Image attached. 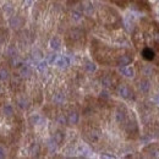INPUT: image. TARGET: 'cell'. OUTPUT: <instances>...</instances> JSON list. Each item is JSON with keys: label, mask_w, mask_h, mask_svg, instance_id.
<instances>
[{"label": "cell", "mask_w": 159, "mask_h": 159, "mask_svg": "<svg viewBox=\"0 0 159 159\" xmlns=\"http://www.w3.org/2000/svg\"><path fill=\"white\" fill-rule=\"evenodd\" d=\"M139 113L146 129L153 130L159 125V108L156 102H142L139 105Z\"/></svg>", "instance_id": "1"}, {"label": "cell", "mask_w": 159, "mask_h": 159, "mask_svg": "<svg viewBox=\"0 0 159 159\" xmlns=\"http://www.w3.org/2000/svg\"><path fill=\"white\" fill-rule=\"evenodd\" d=\"M122 130H124L127 139H136L139 136V122H137V119H136V116L132 111H130L129 118L125 121V124L122 125Z\"/></svg>", "instance_id": "2"}, {"label": "cell", "mask_w": 159, "mask_h": 159, "mask_svg": "<svg viewBox=\"0 0 159 159\" xmlns=\"http://www.w3.org/2000/svg\"><path fill=\"white\" fill-rule=\"evenodd\" d=\"M116 94L125 100H136L137 94H136V88L130 86L129 83L125 82H119L118 86L115 87Z\"/></svg>", "instance_id": "3"}, {"label": "cell", "mask_w": 159, "mask_h": 159, "mask_svg": "<svg viewBox=\"0 0 159 159\" xmlns=\"http://www.w3.org/2000/svg\"><path fill=\"white\" fill-rule=\"evenodd\" d=\"M135 88H136V91L139 92V94L148 96L152 92V88H153L152 80L141 75L139 77H137V79L135 80Z\"/></svg>", "instance_id": "4"}, {"label": "cell", "mask_w": 159, "mask_h": 159, "mask_svg": "<svg viewBox=\"0 0 159 159\" xmlns=\"http://www.w3.org/2000/svg\"><path fill=\"white\" fill-rule=\"evenodd\" d=\"M139 75L144 76V77H148L151 80H157L159 77V69L158 66H153L151 64H142V62H139Z\"/></svg>", "instance_id": "5"}, {"label": "cell", "mask_w": 159, "mask_h": 159, "mask_svg": "<svg viewBox=\"0 0 159 159\" xmlns=\"http://www.w3.org/2000/svg\"><path fill=\"white\" fill-rule=\"evenodd\" d=\"M84 137L89 143H93V144L96 143L97 144L103 139V132L98 127H89L84 131Z\"/></svg>", "instance_id": "6"}, {"label": "cell", "mask_w": 159, "mask_h": 159, "mask_svg": "<svg viewBox=\"0 0 159 159\" xmlns=\"http://www.w3.org/2000/svg\"><path fill=\"white\" fill-rule=\"evenodd\" d=\"M100 81V84L103 86V87H105V88H114L115 89V87L118 86V83L120 82L119 77L116 76V74L114 72V74H104L102 77L99 79Z\"/></svg>", "instance_id": "7"}, {"label": "cell", "mask_w": 159, "mask_h": 159, "mask_svg": "<svg viewBox=\"0 0 159 159\" xmlns=\"http://www.w3.org/2000/svg\"><path fill=\"white\" fill-rule=\"evenodd\" d=\"M129 114H130V110L125 107V105H119L115 110V114H114V119L115 122L122 127V125L125 124V121L129 118Z\"/></svg>", "instance_id": "8"}, {"label": "cell", "mask_w": 159, "mask_h": 159, "mask_svg": "<svg viewBox=\"0 0 159 159\" xmlns=\"http://www.w3.org/2000/svg\"><path fill=\"white\" fill-rule=\"evenodd\" d=\"M84 36H86V33H84V31L82 28L75 27V28H71L67 32L66 39L69 40L70 43H79V42H81V40L84 38Z\"/></svg>", "instance_id": "9"}, {"label": "cell", "mask_w": 159, "mask_h": 159, "mask_svg": "<svg viewBox=\"0 0 159 159\" xmlns=\"http://www.w3.org/2000/svg\"><path fill=\"white\" fill-rule=\"evenodd\" d=\"M142 156L148 158H159V143H149L142 149Z\"/></svg>", "instance_id": "10"}, {"label": "cell", "mask_w": 159, "mask_h": 159, "mask_svg": "<svg viewBox=\"0 0 159 159\" xmlns=\"http://www.w3.org/2000/svg\"><path fill=\"white\" fill-rule=\"evenodd\" d=\"M141 58L144 60L146 62H154L157 59V53L152 47H143L139 49Z\"/></svg>", "instance_id": "11"}, {"label": "cell", "mask_w": 159, "mask_h": 159, "mask_svg": "<svg viewBox=\"0 0 159 159\" xmlns=\"http://www.w3.org/2000/svg\"><path fill=\"white\" fill-rule=\"evenodd\" d=\"M66 119H67V125H76L80 121V113L77 110H70L66 114Z\"/></svg>", "instance_id": "12"}, {"label": "cell", "mask_w": 159, "mask_h": 159, "mask_svg": "<svg viewBox=\"0 0 159 159\" xmlns=\"http://www.w3.org/2000/svg\"><path fill=\"white\" fill-rule=\"evenodd\" d=\"M9 23H10V26H11V28L19 30V28H21V27L23 26L25 21H23V19H22L21 16H12V17L10 19V21H9Z\"/></svg>", "instance_id": "13"}, {"label": "cell", "mask_w": 159, "mask_h": 159, "mask_svg": "<svg viewBox=\"0 0 159 159\" xmlns=\"http://www.w3.org/2000/svg\"><path fill=\"white\" fill-rule=\"evenodd\" d=\"M53 141L57 143L58 147H60L64 143V141H65V134L61 130H57L54 132V135H53Z\"/></svg>", "instance_id": "14"}, {"label": "cell", "mask_w": 159, "mask_h": 159, "mask_svg": "<svg viewBox=\"0 0 159 159\" xmlns=\"http://www.w3.org/2000/svg\"><path fill=\"white\" fill-rule=\"evenodd\" d=\"M83 9H81V7H75V9H72V11H71V19L72 21H75V22H79V21L82 20V17H83Z\"/></svg>", "instance_id": "15"}, {"label": "cell", "mask_w": 159, "mask_h": 159, "mask_svg": "<svg viewBox=\"0 0 159 159\" xmlns=\"http://www.w3.org/2000/svg\"><path fill=\"white\" fill-rule=\"evenodd\" d=\"M30 153H31V156L32 157H38L40 153V146L38 143H36V142H33L32 144H31V147H30Z\"/></svg>", "instance_id": "16"}, {"label": "cell", "mask_w": 159, "mask_h": 159, "mask_svg": "<svg viewBox=\"0 0 159 159\" xmlns=\"http://www.w3.org/2000/svg\"><path fill=\"white\" fill-rule=\"evenodd\" d=\"M20 75L23 79H27L32 75V71H31V67L27 66V65H22L20 67Z\"/></svg>", "instance_id": "17"}, {"label": "cell", "mask_w": 159, "mask_h": 159, "mask_svg": "<svg viewBox=\"0 0 159 159\" xmlns=\"http://www.w3.org/2000/svg\"><path fill=\"white\" fill-rule=\"evenodd\" d=\"M17 105H19L20 109L26 110V109L30 108V100L27 99V98H25V97H21V98H19V100H17Z\"/></svg>", "instance_id": "18"}, {"label": "cell", "mask_w": 159, "mask_h": 159, "mask_svg": "<svg viewBox=\"0 0 159 159\" xmlns=\"http://www.w3.org/2000/svg\"><path fill=\"white\" fill-rule=\"evenodd\" d=\"M65 99H66V97H65V94L64 93H57L55 96H54V103L55 104H58V105H62L64 103H65Z\"/></svg>", "instance_id": "19"}, {"label": "cell", "mask_w": 159, "mask_h": 159, "mask_svg": "<svg viewBox=\"0 0 159 159\" xmlns=\"http://www.w3.org/2000/svg\"><path fill=\"white\" fill-rule=\"evenodd\" d=\"M9 77H10L9 70L5 69L4 66H0V81H7Z\"/></svg>", "instance_id": "20"}, {"label": "cell", "mask_w": 159, "mask_h": 159, "mask_svg": "<svg viewBox=\"0 0 159 159\" xmlns=\"http://www.w3.org/2000/svg\"><path fill=\"white\" fill-rule=\"evenodd\" d=\"M2 114H4L5 116H11V115L14 114V107H12L11 104L4 105V108H2Z\"/></svg>", "instance_id": "21"}, {"label": "cell", "mask_w": 159, "mask_h": 159, "mask_svg": "<svg viewBox=\"0 0 159 159\" xmlns=\"http://www.w3.org/2000/svg\"><path fill=\"white\" fill-rule=\"evenodd\" d=\"M84 69H86L87 72H94V71H96V65H94L93 62L87 61L86 65H84Z\"/></svg>", "instance_id": "22"}, {"label": "cell", "mask_w": 159, "mask_h": 159, "mask_svg": "<svg viewBox=\"0 0 159 159\" xmlns=\"http://www.w3.org/2000/svg\"><path fill=\"white\" fill-rule=\"evenodd\" d=\"M57 122L59 125H67V119H66V115L64 114H59L58 118H57Z\"/></svg>", "instance_id": "23"}, {"label": "cell", "mask_w": 159, "mask_h": 159, "mask_svg": "<svg viewBox=\"0 0 159 159\" xmlns=\"http://www.w3.org/2000/svg\"><path fill=\"white\" fill-rule=\"evenodd\" d=\"M121 72L125 75V76H129V77H132L134 76V70L132 69H127V66H124L121 69Z\"/></svg>", "instance_id": "24"}, {"label": "cell", "mask_w": 159, "mask_h": 159, "mask_svg": "<svg viewBox=\"0 0 159 159\" xmlns=\"http://www.w3.org/2000/svg\"><path fill=\"white\" fill-rule=\"evenodd\" d=\"M57 65H58L59 67H66V66L69 65V60L62 57V58H60V59L57 61Z\"/></svg>", "instance_id": "25"}, {"label": "cell", "mask_w": 159, "mask_h": 159, "mask_svg": "<svg viewBox=\"0 0 159 159\" xmlns=\"http://www.w3.org/2000/svg\"><path fill=\"white\" fill-rule=\"evenodd\" d=\"M50 47L53 48V49H59L60 48V40L58 38H53V39L50 40Z\"/></svg>", "instance_id": "26"}, {"label": "cell", "mask_w": 159, "mask_h": 159, "mask_svg": "<svg viewBox=\"0 0 159 159\" xmlns=\"http://www.w3.org/2000/svg\"><path fill=\"white\" fill-rule=\"evenodd\" d=\"M7 55H9L10 58L16 57V49H15L12 45H10V47H9V49H7Z\"/></svg>", "instance_id": "27"}, {"label": "cell", "mask_w": 159, "mask_h": 159, "mask_svg": "<svg viewBox=\"0 0 159 159\" xmlns=\"http://www.w3.org/2000/svg\"><path fill=\"white\" fill-rule=\"evenodd\" d=\"M100 99L102 100H108L109 99V94H108V92L107 91H102L100 92Z\"/></svg>", "instance_id": "28"}, {"label": "cell", "mask_w": 159, "mask_h": 159, "mask_svg": "<svg viewBox=\"0 0 159 159\" xmlns=\"http://www.w3.org/2000/svg\"><path fill=\"white\" fill-rule=\"evenodd\" d=\"M45 65H47L45 62H40V64H39V66H38V69H39V71H40V72H43V71L45 70V67H47Z\"/></svg>", "instance_id": "29"}, {"label": "cell", "mask_w": 159, "mask_h": 159, "mask_svg": "<svg viewBox=\"0 0 159 159\" xmlns=\"http://www.w3.org/2000/svg\"><path fill=\"white\" fill-rule=\"evenodd\" d=\"M6 157V152L2 147H0V158H5Z\"/></svg>", "instance_id": "30"}]
</instances>
